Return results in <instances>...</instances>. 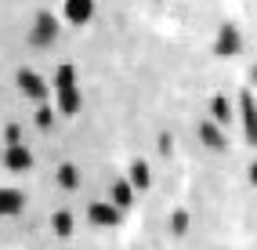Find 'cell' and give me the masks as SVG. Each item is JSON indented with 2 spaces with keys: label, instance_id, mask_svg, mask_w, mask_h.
Instances as JSON below:
<instances>
[{
  "label": "cell",
  "instance_id": "cell-13",
  "mask_svg": "<svg viewBox=\"0 0 257 250\" xmlns=\"http://www.w3.org/2000/svg\"><path fill=\"white\" fill-rule=\"evenodd\" d=\"M51 228H55V236H73V228H76V221H73V214L69 210H55L51 214Z\"/></svg>",
  "mask_w": 257,
  "mask_h": 250
},
{
  "label": "cell",
  "instance_id": "cell-17",
  "mask_svg": "<svg viewBox=\"0 0 257 250\" xmlns=\"http://www.w3.org/2000/svg\"><path fill=\"white\" fill-rule=\"evenodd\" d=\"M4 138H8V145H22V131H19V123H11Z\"/></svg>",
  "mask_w": 257,
  "mask_h": 250
},
{
  "label": "cell",
  "instance_id": "cell-16",
  "mask_svg": "<svg viewBox=\"0 0 257 250\" xmlns=\"http://www.w3.org/2000/svg\"><path fill=\"white\" fill-rule=\"evenodd\" d=\"M51 120H55L51 105H40V109H37V123H40V127H51Z\"/></svg>",
  "mask_w": 257,
  "mask_h": 250
},
{
  "label": "cell",
  "instance_id": "cell-9",
  "mask_svg": "<svg viewBox=\"0 0 257 250\" xmlns=\"http://www.w3.org/2000/svg\"><path fill=\"white\" fill-rule=\"evenodd\" d=\"M109 203H112L116 210H127V207L134 203V189L127 185V178H116L112 185H109Z\"/></svg>",
  "mask_w": 257,
  "mask_h": 250
},
{
  "label": "cell",
  "instance_id": "cell-3",
  "mask_svg": "<svg viewBox=\"0 0 257 250\" xmlns=\"http://www.w3.org/2000/svg\"><path fill=\"white\" fill-rule=\"evenodd\" d=\"M239 51H243V33H239L232 22H225L217 29V55L221 58H235Z\"/></svg>",
  "mask_w": 257,
  "mask_h": 250
},
{
  "label": "cell",
  "instance_id": "cell-19",
  "mask_svg": "<svg viewBox=\"0 0 257 250\" xmlns=\"http://www.w3.org/2000/svg\"><path fill=\"white\" fill-rule=\"evenodd\" d=\"M250 185H257V160L250 163Z\"/></svg>",
  "mask_w": 257,
  "mask_h": 250
},
{
  "label": "cell",
  "instance_id": "cell-1",
  "mask_svg": "<svg viewBox=\"0 0 257 250\" xmlns=\"http://www.w3.org/2000/svg\"><path fill=\"white\" fill-rule=\"evenodd\" d=\"M55 94H58V112L62 116L80 112V83H76V69L69 62L58 65V73H55Z\"/></svg>",
  "mask_w": 257,
  "mask_h": 250
},
{
  "label": "cell",
  "instance_id": "cell-20",
  "mask_svg": "<svg viewBox=\"0 0 257 250\" xmlns=\"http://www.w3.org/2000/svg\"><path fill=\"white\" fill-rule=\"evenodd\" d=\"M250 83H257V62L250 65Z\"/></svg>",
  "mask_w": 257,
  "mask_h": 250
},
{
  "label": "cell",
  "instance_id": "cell-10",
  "mask_svg": "<svg viewBox=\"0 0 257 250\" xmlns=\"http://www.w3.org/2000/svg\"><path fill=\"white\" fill-rule=\"evenodd\" d=\"M19 83H22V91H26L29 98H37V102H44L47 91H51V87H47V83H44L37 73H33V69H22V73H19Z\"/></svg>",
  "mask_w": 257,
  "mask_h": 250
},
{
  "label": "cell",
  "instance_id": "cell-2",
  "mask_svg": "<svg viewBox=\"0 0 257 250\" xmlns=\"http://www.w3.org/2000/svg\"><path fill=\"white\" fill-rule=\"evenodd\" d=\"M119 218H123V210H116L109 199H91V207H87V221L91 225L112 228V225H119Z\"/></svg>",
  "mask_w": 257,
  "mask_h": 250
},
{
  "label": "cell",
  "instance_id": "cell-14",
  "mask_svg": "<svg viewBox=\"0 0 257 250\" xmlns=\"http://www.w3.org/2000/svg\"><path fill=\"white\" fill-rule=\"evenodd\" d=\"M58 185H62L65 192L80 189V171H76L73 163H62V167H58Z\"/></svg>",
  "mask_w": 257,
  "mask_h": 250
},
{
  "label": "cell",
  "instance_id": "cell-6",
  "mask_svg": "<svg viewBox=\"0 0 257 250\" xmlns=\"http://www.w3.org/2000/svg\"><path fill=\"white\" fill-rule=\"evenodd\" d=\"M196 135L203 138V145H207V149H214V153L228 149V138H225V131H221L214 120H203V123H196Z\"/></svg>",
  "mask_w": 257,
  "mask_h": 250
},
{
  "label": "cell",
  "instance_id": "cell-11",
  "mask_svg": "<svg viewBox=\"0 0 257 250\" xmlns=\"http://www.w3.org/2000/svg\"><path fill=\"white\" fill-rule=\"evenodd\" d=\"M232 116H235V112H232V102H228L225 94H214V98H210V120L221 127V123H228Z\"/></svg>",
  "mask_w": 257,
  "mask_h": 250
},
{
  "label": "cell",
  "instance_id": "cell-15",
  "mask_svg": "<svg viewBox=\"0 0 257 250\" xmlns=\"http://www.w3.org/2000/svg\"><path fill=\"white\" fill-rule=\"evenodd\" d=\"M188 221H192V218H188V210L178 207L174 214H170V232H174V236H185V232H188Z\"/></svg>",
  "mask_w": 257,
  "mask_h": 250
},
{
  "label": "cell",
  "instance_id": "cell-7",
  "mask_svg": "<svg viewBox=\"0 0 257 250\" xmlns=\"http://www.w3.org/2000/svg\"><path fill=\"white\" fill-rule=\"evenodd\" d=\"M65 19L73 26H87L94 19V0H65Z\"/></svg>",
  "mask_w": 257,
  "mask_h": 250
},
{
  "label": "cell",
  "instance_id": "cell-5",
  "mask_svg": "<svg viewBox=\"0 0 257 250\" xmlns=\"http://www.w3.org/2000/svg\"><path fill=\"white\" fill-rule=\"evenodd\" d=\"M239 109H243V131H246V142L257 145V102H253V91L239 94Z\"/></svg>",
  "mask_w": 257,
  "mask_h": 250
},
{
  "label": "cell",
  "instance_id": "cell-12",
  "mask_svg": "<svg viewBox=\"0 0 257 250\" xmlns=\"http://www.w3.org/2000/svg\"><path fill=\"white\" fill-rule=\"evenodd\" d=\"M8 167L11 171H29L33 167V156L26 145H8Z\"/></svg>",
  "mask_w": 257,
  "mask_h": 250
},
{
  "label": "cell",
  "instance_id": "cell-18",
  "mask_svg": "<svg viewBox=\"0 0 257 250\" xmlns=\"http://www.w3.org/2000/svg\"><path fill=\"white\" fill-rule=\"evenodd\" d=\"M170 149H174V138H170V135H160V153H170Z\"/></svg>",
  "mask_w": 257,
  "mask_h": 250
},
{
  "label": "cell",
  "instance_id": "cell-4",
  "mask_svg": "<svg viewBox=\"0 0 257 250\" xmlns=\"http://www.w3.org/2000/svg\"><path fill=\"white\" fill-rule=\"evenodd\" d=\"M55 37H58V19H55L51 11H40V15H37V22H33V44L47 47Z\"/></svg>",
  "mask_w": 257,
  "mask_h": 250
},
{
  "label": "cell",
  "instance_id": "cell-8",
  "mask_svg": "<svg viewBox=\"0 0 257 250\" xmlns=\"http://www.w3.org/2000/svg\"><path fill=\"white\" fill-rule=\"evenodd\" d=\"M127 185H131L134 192H145V189L152 185V171H149V163H145V160H134V163H131V171H127Z\"/></svg>",
  "mask_w": 257,
  "mask_h": 250
}]
</instances>
